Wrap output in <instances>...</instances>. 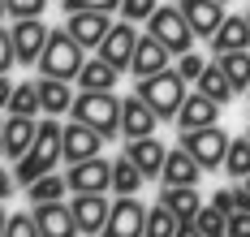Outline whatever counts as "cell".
Here are the masks:
<instances>
[{
  "label": "cell",
  "mask_w": 250,
  "mask_h": 237,
  "mask_svg": "<svg viewBox=\"0 0 250 237\" xmlns=\"http://www.w3.org/2000/svg\"><path fill=\"white\" fill-rule=\"evenodd\" d=\"M216 60L225 65L233 91H250V48H242V52H216Z\"/></svg>",
  "instance_id": "obj_27"
},
{
  "label": "cell",
  "mask_w": 250,
  "mask_h": 237,
  "mask_svg": "<svg viewBox=\"0 0 250 237\" xmlns=\"http://www.w3.org/2000/svg\"><path fill=\"white\" fill-rule=\"evenodd\" d=\"M177 69H181V78H186V82H199V78H203V69H207V60H203V56L190 48V52L177 56Z\"/></svg>",
  "instance_id": "obj_37"
},
{
  "label": "cell",
  "mask_w": 250,
  "mask_h": 237,
  "mask_svg": "<svg viewBox=\"0 0 250 237\" xmlns=\"http://www.w3.org/2000/svg\"><path fill=\"white\" fill-rule=\"evenodd\" d=\"M177 229H181V220L173 216V207L164 198L155 207H147V237H177Z\"/></svg>",
  "instance_id": "obj_29"
},
{
  "label": "cell",
  "mask_w": 250,
  "mask_h": 237,
  "mask_svg": "<svg viewBox=\"0 0 250 237\" xmlns=\"http://www.w3.org/2000/svg\"><path fill=\"white\" fill-rule=\"evenodd\" d=\"M18 65V52H13V30L0 26V74H9Z\"/></svg>",
  "instance_id": "obj_40"
},
{
  "label": "cell",
  "mask_w": 250,
  "mask_h": 237,
  "mask_svg": "<svg viewBox=\"0 0 250 237\" xmlns=\"http://www.w3.org/2000/svg\"><path fill=\"white\" fill-rule=\"evenodd\" d=\"M233 211H250V190H246V181L233 190Z\"/></svg>",
  "instance_id": "obj_43"
},
{
  "label": "cell",
  "mask_w": 250,
  "mask_h": 237,
  "mask_svg": "<svg viewBox=\"0 0 250 237\" xmlns=\"http://www.w3.org/2000/svg\"><path fill=\"white\" fill-rule=\"evenodd\" d=\"M9 4V18L18 22V18H43V9H48V0H4Z\"/></svg>",
  "instance_id": "obj_39"
},
{
  "label": "cell",
  "mask_w": 250,
  "mask_h": 237,
  "mask_svg": "<svg viewBox=\"0 0 250 237\" xmlns=\"http://www.w3.org/2000/svg\"><path fill=\"white\" fill-rule=\"evenodd\" d=\"M181 13L190 18V26H194V35L199 39H211L216 30H220V22H225V0H181Z\"/></svg>",
  "instance_id": "obj_16"
},
{
  "label": "cell",
  "mask_w": 250,
  "mask_h": 237,
  "mask_svg": "<svg viewBox=\"0 0 250 237\" xmlns=\"http://www.w3.org/2000/svg\"><path fill=\"white\" fill-rule=\"evenodd\" d=\"M9 95H13V82L9 74H0V108H9Z\"/></svg>",
  "instance_id": "obj_44"
},
{
  "label": "cell",
  "mask_w": 250,
  "mask_h": 237,
  "mask_svg": "<svg viewBox=\"0 0 250 237\" xmlns=\"http://www.w3.org/2000/svg\"><path fill=\"white\" fill-rule=\"evenodd\" d=\"M225 173H229V177H237V181H246V177H250V138H233V142H229Z\"/></svg>",
  "instance_id": "obj_32"
},
{
  "label": "cell",
  "mask_w": 250,
  "mask_h": 237,
  "mask_svg": "<svg viewBox=\"0 0 250 237\" xmlns=\"http://www.w3.org/2000/svg\"><path fill=\"white\" fill-rule=\"evenodd\" d=\"M65 190H69V177L43 173L39 181H30V185H26V198H30V203H52V198H61Z\"/></svg>",
  "instance_id": "obj_31"
},
{
  "label": "cell",
  "mask_w": 250,
  "mask_h": 237,
  "mask_svg": "<svg viewBox=\"0 0 250 237\" xmlns=\"http://www.w3.org/2000/svg\"><path fill=\"white\" fill-rule=\"evenodd\" d=\"M43 173H52V159H43V156H22L18 164H13V177H18V185H30V181H39Z\"/></svg>",
  "instance_id": "obj_33"
},
{
  "label": "cell",
  "mask_w": 250,
  "mask_h": 237,
  "mask_svg": "<svg viewBox=\"0 0 250 237\" xmlns=\"http://www.w3.org/2000/svg\"><path fill=\"white\" fill-rule=\"evenodd\" d=\"M35 156H43V159H65V125H56V117H43L39 121V134H35V147H30ZM26 151V156H30Z\"/></svg>",
  "instance_id": "obj_23"
},
{
  "label": "cell",
  "mask_w": 250,
  "mask_h": 237,
  "mask_svg": "<svg viewBox=\"0 0 250 237\" xmlns=\"http://www.w3.org/2000/svg\"><path fill=\"white\" fill-rule=\"evenodd\" d=\"M168 60H173V52H168L155 35H143L138 48H134V65H129V74H134V78H151V74L168 69Z\"/></svg>",
  "instance_id": "obj_18"
},
{
  "label": "cell",
  "mask_w": 250,
  "mask_h": 237,
  "mask_svg": "<svg viewBox=\"0 0 250 237\" xmlns=\"http://www.w3.org/2000/svg\"><path fill=\"white\" fill-rule=\"evenodd\" d=\"M246 22H250V9H246Z\"/></svg>",
  "instance_id": "obj_50"
},
{
  "label": "cell",
  "mask_w": 250,
  "mask_h": 237,
  "mask_svg": "<svg viewBox=\"0 0 250 237\" xmlns=\"http://www.w3.org/2000/svg\"><path fill=\"white\" fill-rule=\"evenodd\" d=\"M100 237H147V207L138 194H121L112 211H108V224Z\"/></svg>",
  "instance_id": "obj_6"
},
{
  "label": "cell",
  "mask_w": 250,
  "mask_h": 237,
  "mask_svg": "<svg viewBox=\"0 0 250 237\" xmlns=\"http://www.w3.org/2000/svg\"><path fill=\"white\" fill-rule=\"evenodd\" d=\"M138 30H134V22H112V30H108V39H104L100 48H95V56H104L108 65H117V69H129L134 65V48H138Z\"/></svg>",
  "instance_id": "obj_8"
},
{
  "label": "cell",
  "mask_w": 250,
  "mask_h": 237,
  "mask_svg": "<svg viewBox=\"0 0 250 237\" xmlns=\"http://www.w3.org/2000/svg\"><path fill=\"white\" fill-rule=\"evenodd\" d=\"M35 86H39V99H43V112H48V117H65V112L74 108V99H78L65 78H39Z\"/></svg>",
  "instance_id": "obj_24"
},
{
  "label": "cell",
  "mask_w": 250,
  "mask_h": 237,
  "mask_svg": "<svg viewBox=\"0 0 250 237\" xmlns=\"http://www.w3.org/2000/svg\"><path fill=\"white\" fill-rule=\"evenodd\" d=\"M246 95H250V91H246Z\"/></svg>",
  "instance_id": "obj_52"
},
{
  "label": "cell",
  "mask_w": 250,
  "mask_h": 237,
  "mask_svg": "<svg viewBox=\"0 0 250 237\" xmlns=\"http://www.w3.org/2000/svg\"><path fill=\"white\" fill-rule=\"evenodd\" d=\"M65 30L74 35L86 52H95L104 39H108V30H112V13H91V9L86 13H69L65 18Z\"/></svg>",
  "instance_id": "obj_11"
},
{
  "label": "cell",
  "mask_w": 250,
  "mask_h": 237,
  "mask_svg": "<svg viewBox=\"0 0 250 237\" xmlns=\"http://www.w3.org/2000/svg\"><path fill=\"white\" fill-rule=\"evenodd\" d=\"M0 159H4V121H0Z\"/></svg>",
  "instance_id": "obj_47"
},
{
  "label": "cell",
  "mask_w": 250,
  "mask_h": 237,
  "mask_svg": "<svg viewBox=\"0 0 250 237\" xmlns=\"http://www.w3.org/2000/svg\"><path fill=\"white\" fill-rule=\"evenodd\" d=\"M125 156L143 168V177H147V181H155V177L164 173V159H168V151H164V147L155 142V134H151V138H129V142H125Z\"/></svg>",
  "instance_id": "obj_19"
},
{
  "label": "cell",
  "mask_w": 250,
  "mask_h": 237,
  "mask_svg": "<svg viewBox=\"0 0 250 237\" xmlns=\"http://www.w3.org/2000/svg\"><path fill=\"white\" fill-rule=\"evenodd\" d=\"M117 78H121V69L117 65H108L104 56H86V65L78 69V91H117Z\"/></svg>",
  "instance_id": "obj_21"
},
{
  "label": "cell",
  "mask_w": 250,
  "mask_h": 237,
  "mask_svg": "<svg viewBox=\"0 0 250 237\" xmlns=\"http://www.w3.org/2000/svg\"><path fill=\"white\" fill-rule=\"evenodd\" d=\"M246 190H250V177H246Z\"/></svg>",
  "instance_id": "obj_51"
},
{
  "label": "cell",
  "mask_w": 250,
  "mask_h": 237,
  "mask_svg": "<svg viewBox=\"0 0 250 237\" xmlns=\"http://www.w3.org/2000/svg\"><path fill=\"white\" fill-rule=\"evenodd\" d=\"M74 220H78V229L86 237H100L104 233V224H108V211H112V203L104 198V194H74Z\"/></svg>",
  "instance_id": "obj_14"
},
{
  "label": "cell",
  "mask_w": 250,
  "mask_h": 237,
  "mask_svg": "<svg viewBox=\"0 0 250 237\" xmlns=\"http://www.w3.org/2000/svg\"><path fill=\"white\" fill-rule=\"evenodd\" d=\"M9 194H13V177H9V173H4V168H0V203H4V198H9Z\"/></svg>",
  "instance_id": "obj_45"
},
{
  "label": "cell",
  "mask_w": 250,
  "mask_h": 237,
  "mask_svg": "<svg viewBox=\"0 0 250 237\" xmlns=\"http://www.w3.org/2000/svg\"><path fill=\"white\" fill-rule=\"evenodd\" d=\"M143 181H147V177H143V168H138L129 156H121L117 164H112V190H117V194H138Z\"/></svg>",
  "instance_id": "obj_28"
},
{
  "label": "cell",
  "mask_w": 250,
  "mask_h": 237,
  "mask_svg": "<svg viewBox=\"0 0 250 237\" xmlns=\"http://www.w3.org/2000/svg\"><path fill=\"white\" fill-rule=\"evenodd\" d=\"M4 237H43L39 224H35V211H13L9 224H4Z\"/></svg>",
  "instance_id": "obj_35"
},
{
  "label": "cell",
  "mask_w": 250,
  "mask_h": 237,
  "mask_svg": "<svg viewBox=\"0 0 250 237\" xmlns=\"http://www.w3.org/2000/svg\"><path fill=\"white\" fill-rule=\"evenodd\" d=\"M194 224L203 229V237H229V216L220 207H211V203L194 216Z\"/></svg>",
  "instance_id": "obj_34"
},
{
  "label": "cell",
  "mask_w": 250,
  "mask_h": 237,
  "mask_svg": "<svg viewBox=\"0 0 250 237\" xmlns=\"http://www.w3.org/2000/svg\"><path fill=\"white\" fill-rule=\"evenodd\" d=\"M229 237H250V211H229Z\"/></svg>",
  "instance_id": "obj_41"
},
{
  "label": "cell",
  "mask_w": 250,
  "mask_h": 237,
  "mask_svg": "<svg viewBox=\"0 0 250 237\" xmlns=\"http://www.w3.org/2000/svg\"><path fill=\"white\" fill-rule=\"evenodd\" d=\"M168 207H173V216L181 220V224H194V216L203 211V198L194 194V185H164V194H160Z\"/></svg>",
  "instance_id": "obj_25"
},
{
  "label": "cell",
  "mask_w": 250,
  "mask_h": 237,
  "mask_svg": "<svg viewBox=\"0 0 250 237\" xmlns=\"http://www.w3.org/2000/svg\"><path fill=\"white\" fill-rule=\"evenodd\" d=\"M65 4V13H117L121 9V0H61Z\"/></svg>",
  "instance_id": "obj_36"
},
{
  "label": "cell",
  "mask_w": 250,
  "mask_h": 237,
  "mask_svg": "<svg viewBox=\"0 0 250 237\" xmlns=\"http://www.w3.org/2000/svg\"><path fill=\"white\" fill-rule=\"evenodd\" d=\"M211 207H220L229 216V211H233V190H216V194H211Z\"/></svg>",
  "instance_id": "obj_42"
},
{
  "label": "cell",
  "mask_w": 250,
  "mask_h": 237,
  "mask_svg": "<svg viewBox=\"0 0 250 237\" xmlns=\"http://www.w3.org/2000/svg\"><path fill=\"white\" fill-rule=\"evenodd\" d=\"M4 224H9V216H4V207H0V237H4Z\"/></svg>",
  "instance_id": "obj_48"
},
{
  "label": "cell",
  "mask_w": 250,
  "mask_h": 237,
  "mask_svg": "<svg viewBox=\"0 0 250 237\" xmlns=\"http://www.w3.org/2000/svg\"><path fill=\"white\" fill-rule=\"evenodd\" d=\"M147 35H155V39H160L173 56L190 52V43L199 39L194 26H190V18L181 13V4H160V9L147 18Z\"/></svg>",
  "instance_id": "obj_4"
},
{
  "label": "cell",
  "mask_w": 250,
  "mask_h": 237,
  "mask_svg": "<svg viewBox=\"0 0 250 237\" xmlns=\"http://www.w3.org/2000/svg\"><path fill=\"white\" fill-rule=\"evenodd\" d=\"M9 112H22V117H39L43 99H39V86L35 82H18L13 95H9Z\"/></svg>",
  "instance_id": "obj_30"
},
{
  "label": "cell",
  "mask_w": 250,
  "mask_h": 237,
  "mask_svg": "<svg viewBox=\"0 0 250 237\" xmlns=\"http://www.w3.org/2000/svg\"><path fill=\"white\" fill-rule=\"evenodd\" d=\"M35 224H39V233H43V237H78V233H82L78 220H74V207L61 203V198L35 203Z\"/></svg>",
  "instance_id": "obj_10"
},
{
  "label": "cell",
  "mask_w": 250,
  "mask_h": 237,
  "mask_svg": "<svg viewBox=\"0 0 250 237\" xmlns=\"http://www.w3.org/2000/svg\"><path fill=\"white\" fill-rule=\"evenodd\" d=\"M104 142H108V138H104L95 125H86V121H69V125H65V159H69V164L100 156Z\"/></svg>",
  "instance_id": "obj_13"
},
{
  "label": "cell",
  "mask_w": 250,
  "mask_h": 237,
  "mask_svg": "<svg viewBox=\"0 0 250 237\" xmlns=\"http://www.w3.org/2000/svg\"><path fill=\"white\" fill-rule=\"evenodd\" d=\"M194 91H203V95H211L216 104H229V99L237 95V91H233V82H229V74H225V65H220V60L203 69V78L194 82Z\"/></svg>",
  "instance_id": "obj_26"
},
{
  "label": "cell",
  "mask_w": 250,
  "mask_h": 237,
  "mask_svg": "<svg viewBox=\"0 0 250 237\" xmlns=\"http://www.w3.org/2000/svg\"><path fill=\"white\" fill-rule=\"evenodd\" d=\"M4 18H9V4H4V0H0V22H4Z\"/></svg>",
  "instance_id": "obj_49"
},
{
  "label": "cell",
  "mask_w": 250,
  "mask_h": 237,
  "mask_svg": "<svg viewBox=\"0 0 250 237\" xmlns=\"http://www.w3.org/2000/svg\"><path fill=\"white\" fill-rule=\"evenodd\" d=\"M155 9H160L155 0H121V18L125 22H147Z\"/></svg>",
  "instance_id": "obj_38"
},
{
  "label": "cell",
  "mask_w": 250,
  "mask_h": 237,
  "mask_svg": "<svg viewBox=\"0 0 250 237\" xmlns=\"http://www.w3.org/2000/svg\"><path fill=\"white\" fill-rule=\"evenodd\" d=\"M216 121H220V104L203 91H190L177 112V130H199V125H216Z\"/></svg>",
  "instance_id": "obj_17"
},
{
  "label": "cell",
  "mask_w": 250,
  "mask_h": 237,
  "mask_svg": "<svg viewBox=\"0 0 250 237\" xmlns=\"http://www.w3.org/2000/svg\"><path fill=\"white\" fill-rule=\"evenodd\" d=\"M229 142H233V138L220 130V121H216V125H199V130H181V147L199 159L207 173H211V168H225Z\"/></svg>",
  "instance_id": "obj_5"
},
{
  "label": "cell",
  "mask_w": 250,
  "mask_h": 237,
  "mask_svg": "<svg viewBox=\"0 0 250 237\" xmlns=\"http://www.w3.org/2000/svg\"><path fill=\"white\" fill-rule=\"evenodd\" d=\"M207 173L199 159L190 156L186 147H177V151H168V159H164V173H160V181L164 185H199V177Z\"/></svg>",
  "instance_id": "obj_20"
},
{
  "label": "cell",
  "mask_w": 250,
  "mask_h": 237,
  "mask_svg": "<svg viewBox=\"0 0 250 237\" xmlns=\"http://www.w3.org/2000/svg\"><path fill=\"white\" fill-rule=\"evenodd\" d=\"M246 138H250V134H246Z\"/></svg>",
  "instance_id": "obj_53"
},
{
  "label": "cell",
  "mask_w": 250,
  "mask_h": 237,
  "mask_svg": "<svg viewBox=\"0 0 250 237\" xmlns=\"http://www.w3.org/2000/svg\"><path fill=\"white\" fill-rule=\"evenodd\" d=\"M69 190L74 194H108L112 190V164L100 156L69 164Z\"/></svg>",
  "instance_id": "obj_7"
},
{
  "label": "cell",
  "mask_w": 250,
  "mask_h": 237,
  "mask_svg": "<svg viewBox=\"0 0 250 237\" xmlns=\"http://www.w3.org/2000/svg\"><path fill=\"white\" fill-rule=\"evenodd\" d=\"M35 134H39V117H22V112H9L4 121V159H18L35 147Z\"/></svg>",
  "instance_id": "obj_12"
},
{
  "label": "cell",
  "mask_w": 250,
  "mask_h": 237,
  "mask_svg": "<svg viewBox=\"0 0 250 237\" xmlns=\"http://www.w3.org/2000/svg\"><path fill=\"white\" fill-rule=\"evenodd\" d=\"M242 48H250V22H246V13L242 18L229 13L220 22V30L211 35V52H242Z\"/></svg>",
  "instance_id": "obj_22"
},
{
  "label": "cell",
  "mask_w": 250,
  "mask_h": 237,
  "mask_svg": "<svg viewBox=\"0 0 250 237\" xmlns=\"http://www.w3.org/2000/svg\"><path fill=\"white\" fill-rule=\"evenodd\" d=\"M69 117L95 125L104 138H117V134H121V99H117L112 91H78Z\"/></svg>",
  "instance_id": "obj_3"
},
{
  "label": "cell",
  "mask_w": 250,
  "mask_h": 237,
  "mask_svg": "<svg viewBox=\"0 0 250 237\" xmlns=\"http://www.w3.org/2000/svg\"><path fill=\"white\" fill-rule=\"evenodd\" d=\"M48 35L52 30L43 26L39 18H18V22H13V52H18V65H39Z\"/></svg>",
  "instance_id": "obj_9"
},
{
  "label": "cell",
  "mask_w": 250,
  "mask_h": 237,
  "mask_svg": "<svg viewBox=\"0 0 250 237\" xmlns=\"http://www.w3.org/2000/svg\"><path fill=\"white\" fill-rule=\"evenodd\" d=\"M186 86H190V82L181 78V69H160V74H151V78H138L134 95L147 99L160 121H177V112H181L186 95H190Z\"/></svg>",
  "instance_id": "obj_1"
},
{
  "label": "cell",
  "mask_w": 250,
  "mask_h": 237,
  "mask_svg": "<svg viewBox=\"0 0 250 237\" xmlns=\"http://www.w3.org/2000/svg\"><path fill=\"white\" fill-rule=\"evenodd\" d=\"M155 125H160V117H155V108L147 99H138V95L121 99V134L125 138H151Z\"/></svg>",
  "instance_id": "obj_15"
},
{
  "label": "cell",
  "mask_w": 250,
  "mask_h": 237,
  "mask_svg": "<svg viewBox=\"0 0 250 237\" xmlns=\"http://www.w3.org/2000/svg\"><path fill=\"white\" fill-rule=\"evenodd\" d=\"M177 237H203V229H199V224H181V229H177Z\"/></svg>",
  "instance_id": "obj_46"
},
{
  "label": "cell",
  "mask_w": 250,
  "mask_h": 237,
  "mask_svg": "<svg viewBox=\"0 0 250 237\" xmlns=\"http://www.w3.org/2000/svg\"><path fill=\"white\" fill-rule=\"evenodd\" d=\"M86 65V48L78 43L69 30H52L48 43H43V56H39V74L43 78H78V69Z\"/></svg>",
  "instance_id": "obj_2"
}]
</instances>
